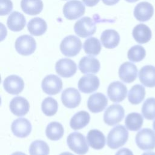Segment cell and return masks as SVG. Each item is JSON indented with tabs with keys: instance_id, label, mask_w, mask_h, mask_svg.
Returning a JSON list of instances; mask_svg holds the SVG:
<instances>
[{
	"instance_id": "cell-1",
	"label": "cell",
	"mask_w": 155,
	"mask_h": 155,
	"mask_svg": "<svg viewBox=\"0 0 155 155\" xmlns=\"http://www.w3.org/2000/svg\"><path fill=\"white\" fill-rule=\"evenodd\" d=\"M128 131L123 125H117L113 128L107 136V143L111 149L121 147L127 142Z\"/></svg>"
},
{
	"instance_id": "cell-2",
	"label": "cell",
	"mask_w": 155,
	"mask_h": 155,
	"mask_svg": "<svg viewBox=\"0 0 155 155\" xmlns=\"http://www.w3.org/2000/svg\"><path fill=\"white\" fill-rule=\"evenodd\" d=\"M67 142L70 149L79 155H84L88 151L89 148L86 139L80 133H70L67 138Z\"/></svg>"
},
{
	"instance_id": "cell-3",
	"label": "cell",
	"mask_w": 155,
	"mask_h": 155,
	"mask_svg": "<svg viewBox=\"0 0 155 155\" xmlns=\"http://www.w3.org/2000/svg\"><path fill=\"white\" fill-rule=\"evenodd\" d=\"M135 141L142 150H153L155 148V132L150 128H143L136 134Z\"/></svg>"
},
{
	"instance_id": "cell-4",
	"label": "cell",
	"mask_w": 155,
	"mask_h": 155,
	"mask_svg": "<svg viewBox=\"0 0 155 155\" xmlns=\"http://www.w3.org/2000/svg\"><path fill=\"white\" fill-rule=\"evenodd\" d=\"M82 43L79 38L74 35H69L62 41L60 50L63 54L68 57L77 55L81 51Z\"/></svg>"
},
{
	"instance_id": "cell-5",
	"label": "cell",
	"mask_w": 155,
	"mask_h": 155,
	"mask_svg": "<svg viewBox=\"0 0 155 155\" xmlns=\"http://www.w3.org/2000/svg\"><path fill=\"white\" fill-rule=\"evenodd\" d=\"M96 21L90 17H83L75 23L74 25V32L79 37H88L96 32Z\"/></svg>"
},
{
	"instance_id": "cell-6",
	"label": "cell",
	"mask_w": 155,
	"mask_h": 155,
	"mask_svg": "<svg viewBox=\"0 0 155 155\" xmlns=\"http://www.w3.org/2000/svg\"><path fill=\"white\" fill-rule=\"evenodd\" d=\"M36 48L35 39L27 35L19 36L15 41V49L21 55L28 56L33 53Z\"/></svg>"
},
{
	"instance_id": "cell-7",
	"label": "cell",
	"mask_w": 155,
	"mask_h": 155,
	"mask_svg": "<svg viewBox=\"0 0 155 155\" xmlns=\"http://www.w3.org/2000/svg\"><path fill=\"white\" fill-rule=\"evenodd\" d=\"M124 115L125 110L122 106L119 104H112L105 110L104 114V121L106 124L113 126L120 122Z\"/></svg>"
},
{
	"instance_id": "cell-8",
	"label": "cell",
	"mask_w": 155,
	"mask_h": 155,
	"mask_svg": "<svg viewBox=\"0 0 155 155\" xmlns=\"http://www.w3.org/2000/svg\"><path fill=\"white\" fill-rule=\"evenodd\" d=\"M84 5L78 0H71L66 2L63 8L64 16L69 20H74L82 16L85 13Z\"/></svg>"
},
{
	"instance_id": "cell-9",
	"label": "cell",
	"mask_w": 155,
	"mask_h": 155,
	"mask_svg": "<svg viewBox=\"0 0 155 155\" xmlns=\"http://www.w3.org/2000/svg\"><path fill=\"white\" fill-rule=\"evenodd\" d=\"M42 90L49 95H55L59 93L62 88L61 79L56 75L49 74L46 76L41 84Z\"/></svg>"
},
{
	"instance_id": "cell-10",
	"label": "cell",
	"mask_w": 155,
	"mask_h": 155,
	"mask_svg": "<svg viewBox=\"0 0 155 155\" xmlns=\"http://www.w3.org/2000/svg\"><path fill=\"white\" fill-rule=\"evenodd\" d=\"M109 99L113 102H120L125 99L127 94V87L120 81L111 82L107 89Z\"/></svg>"
},
{
	"instance_id": "cell-11",
	"label": "cell",
	"mask_w": 155,
	"mask_h": 155,
	"mask_svg": "<svg viewBox=\"0 0 155 155\" xmlns=\"http://www.w3.org/2000/svg\"><path fill=\"white\" fill-rule=\"evenodd\" d=\"M56 72L63 78H70L76 72L77 65L71 59L63 58L56 62L55 65Z\"/></svg>"
},
{
	"instance_id": "cell-12",
	"label": "cell",
	"mask_w": 155,
	"mask_h": 155,
	"mask_svg": "<svg viewBox=\"0 0 155 155\" xmlns=\"http://www.w3.org/2000/svg\"><path fill=\"white\" fill-rule=\"evenodd\" d=\"M61 101L64 105L67 108H74L79 106L81 101V96L77 89L69 87L62 91Z\"/></svg>"
},
{
	"instance_id": "cell-13",
	"label": "cell",
	"mask_w": 155,
	"mask_h": 155,
	"mask_svg": "<svg viewBox=\"0 0 155 155\" xmlns=\"http://www.w3.org/2000/svg\"><path fill=\"white\" fill-rule=\"evenodd\" d=\"M4 90L10 94H18L24 88L23 79L17 75H10L3 82Z\"/></svg>"
},
{
	"instance_id": "cell-14",
	"label": "cell",
	"mask_w": 155,
	"mask_h": 155,
	"mask_svg": "<svg viewBox=\"0 0 155 155\" xmlns=\"http://www.w3.org/2000/svg\"><path fill=\"white\" fill-rule=\"evenodd\" d=\"M31 124L25 118H18L15 120L11 126L13 134L20 138L27 137L31 131Z\"/></svg>"
},
{
	"instance_id": "cell-15",
	"label": "cell",
	"mask_w": 155,
	"mask_h": 155,
	"mask_svg": "<svg viewBox=\"0 0 155 155\" xmlns=\"http://www.w3.org/2000/svg\"><path fill=\"white\" fill-rule=\"evenodd\" d=\"M108 104L107 97L101 93H96L91 94L87 101V107L89 110L94 113L103 111Z\"/></svg>"
},
{
	"instance_id": "cell-16",
	"label": "cell",
	"mask_w": 155,
	"mask_h": 155,
	"mask_svg": "<svg viewBox=\"0 0 155 155\" xmlns=\"http://www.w3.org/2000/svg\"><path fill=\"white\" fill-rule=\"evenodd\" d=\"M99 86L98 77L93 74H87L82 76L79 80V90L84 93H91L95 91Z\"/></svg>"
},
{
	"instance_id": "cell-17",
	"label": "cell",
	"mask_w": 155,
	"mask_h": 155,
	"mask_svg": "<svg viewBox=\"0 0 155 155\" xmlns=\"http://www.w3.org/2000/svg\"><path fill=\"white\" fill-rule=\"evenodd\" d=\"M119 78L125 83H131L137 76V67L133 63L125 62L119 68Z\"/></svg>"
},
{
	"instance_id": "cell-18",
	"label": "cell",
	"mask_w": 155,
	"mask_h": 155,
	"mask_svg": "<svg viewBox=\"0 0 155 155\" xmlns=\"http://www.w3.org/2000/svg\"><path fill=\"white\" fill-rule=\"evenodd\" d=\"M9 107L13 114L17 116H22L28 112L30 104L25 98L21 96H16L12 99Z\"/></svg>"
},
{
	"instance_id": "cell-19",
	"label": "cell",
	"mask_w": 155,
	"mask_h": 155,
	"mask_svg": "<svg viewBox=\"0 0 155 155\" xmlns=\"http://www.w3.org/2000/svg\"><path fill=\"white\" fill-rule=\"evenodd\" d=\"M154 13L153 6L149 2L144 1L136 5L134 10V16L137 21H147L151 18Z\"/></svg>"
},
{
	"instance_id": "cell-20",
	"label": "cell",
	"mask_w": 155,
	"mask_h": 155,
	"mask_svg": "<svg viewBox=\"0 0 155 155\" xmlns=\"http://www.w3.org/2000/svg\"><path fill=\"white\" fill-rule=\"evenodd\" d=\"M100 67V62L98 59L91 56L83 57L79 62V68L81 72L84 74L96 73L99 71Z\"/></svg>"
},
{
	"instance_id": "cell-21",
	"label": "cell",
	"mask_w": 155,
	"mask_h": 155,
	"mask_svg": "<svg viewBox=\"0 0 155 155\" xmlns=\"http://www.w3.org/2000/svg\"><path fill=\"white\" fill-rule=\"evenodd\" d=\"M140 82L145 87L153 88L155 87V67L147 65L142 67L139 73Z\"/></svg>"
},
{
	"instance_id": "cell-22",
	"label": "cell",
	"mask_w": 155,
	"mask_h": 155,
	"mask_svg": "<svg viewBox=\"0 0 155 155\" xmlns=\"http://www.w3.org/2000/svg\"><path fill=\"white\" fill-rule=\"evenodd\" d=\"M101 41L105 48L111 49L115 48L119 44L120 36L116 30L113 29H107L102 33Z\"/></svg>"
},
{
	"instance_id": "cell-23",
	"label": "cell",
	"mask_w": 155,
	"mask_h": 155,
	"mask_svg": "<svg viewBox=\"0 0 155 155\" xmlns=\"http://www.w3.org/2000/svg\"><path fill=\"white\" fill-rule=\"evenodd\" d=\"M133 36L139 44H145L151 38L152 33L150 28L143 24L136 25L133 30Z\"/></svg>"
},
{
	"instance_id": "cell-24",
	"label": "cell",
	"mask_w": 155,
	"mask_h": 155,
	"mask_svg": "<svg viewBox=\"0 0 155 155\" xmlns=\"http://www.w3.org/2000/svg\"><path fill=\"white\" fill-rule=\"evenodd\" d=\"M87 139L89 145L94 150H101L105 145V136L98 130H90L87 134Z\"/></svg>"
},
{
	"instance_id": "cell-25",
	"label": "cell",
	"mask_w": 155,
	"mask_h": 155,
	"mask_svg": "<svg viewBox=\"0 0 155 155\" xmlns=\"http://www.w3.org/2000/svg\"><path fill=\"white\" fill-rule=\"evenodd\" d=\"M7 24L10 30L19 31L24 28L26 20L22 13L18 12H13L8 17Z\"/></svg>"
},
{
	"instance_id": "cell-26",
	"label": "cell",
	"mask_w": 155,
	"mask_h": 155,
	"mask_svg": "<svg viewBox=\"0 0 155 155\" xmlns=\"http://www.w3.org/2000/svg\"><path fill=\"white\" fill-rule=\"evenodd\" d=\"M21 7L25 13L36 15L42 10L43 3L41 0H21Z\"/></svg>"
},
{
	"instance_id": "cell-27",
	"label": "cell",
	"mask_w": 155,
	"mask_h": 155,
	"mask_svg": "<svg viewBox=\"0 0 155 155\" xmlns=\"http://www.w3.org/2000/svg\"><path fill=\"white\" fill-rule=\"evenodd\" d=\"M90 120L88 113L85 111H80L76 113L71 119L70 125L74 130H80L87 126Z\"/></svg>"
},
{
	"instance_id": "cell-28",
	"label": "cell",
	"mask_w": 155,
	"mask_h": 155,
	"mask_svg": "<svg viewBox=\"0 0 155 155\" xmlns=\"http://www.w3.org/2000/svg\"><path fill=\"white\" fill-rule=\"evenodd\" d=\"M27 28L30 34L38 36L45 33L47 28V25L43 19L34 18L28 22Z\"/></svg>"
},
{
	"instance_id": "cell-29",
	"label": "cell",
	"mask_w": 155,
	"mask_h": 155,
	"mask_svg": "<svg viewBox=\"0 0 155 155\" xmlns=\"http://www.w3.org/2000/svg\"><path fill=\"white\" fill-rule=\"evenodd\" d=\"M64 127L58 122H51L48 124L45 130L47 137L51 140H59L64 134Z\"/></svg>"
},
{
	"instance_id": "cell-30",
	"label": "cell",
	"mask_w": 155,
	"mask_h": 155,
	"mask_svg": "<svg viewBox=\"0 0 155 155\" xmlns=\"http://www.w3.org/2000/svg\"><path fill=\"white\" fill-rule=\"evenodd\" d=\"M145 96V89L143 86L136 84L130 90L128 94V101L133 105L140 104Z\"/></svg>"
},
{
	"instance_id": "cell-31",
	"label": "cell",
	"mask_w": 155,
	"mask_h": 155,
	"mask_svg": "<svg viewBox=\"0 0 155 155\" xmlns=\"http://www.w3.org/2000/svg\"><path fill=\"white\" fill-rule=\"evenodd\" d=\"M143 119L142 116L138 113H131L128 114L125 119V124L127 129L136 131L139 130L142 126Z\"/></svg>"
},
{
	"instance_id": "cell-32",
	"label": "cell",
	"mask_w": 155,
	"mask_h": 155,
	"mask_svg": "<svg viewBox=\"0 0 155 155\" xmlns=\"http://www.w3.org/2000/svg\"><path fill=\"white\" fill-rule=\"evenodd\" d=\"M83 48L85 53L92 56H96L101 50V44L97 38L91 37L85 40Z\"/></svg>"
},
{
	"instance_id": "cell-33",
	"label": "cell",
	"mask_w": 155,
	"mask_h": 155,
	"mask_svg": "<svg viewBox=\"0 0 155 155\" xmlns=\"http://www.w3.org/2000/svg\"><path fill=\"white\" fill-rule=\"evenodd\" d=\"M50 148L47 143L42 140L33 141L29 148L30 155H48Z\"/></svg>"
},
{
	"instance_id": "cell-34",
	"label": "cell",
	"mask_w": 155,
	"mask_h": 155,
	"mask_svg": "<svg viewBox=\"0 0 155 155\" xmlns=\"http://www.w3.org/2000/svg\"><path fill=\"white\" fill-rule=\"evenodd\" d=\"M58 104L57 101L51 97L45 98L41 104V109L44 114L47 116H52L58 111Z\"/></svg>"
},
{
	"instance_id": "cell-35",
	"label": "cell",
	"mask_w": 155,
	"mask_h": 155,
	"mask_svg": "<svg viewBox=\"0 0 155 155\" xmlns=\"http://www.w3.org/2000/svg\"><path fill=\"white\" fill-rule=\"evenodd\" d=\"M146 56L145 48L139 45H136L131 47L128 51L127 56L130 61L138 62L142 61Z\"/></svg>"
},
{
	"instance_id": "cell-36",
	"label": "cell",
	"mask_w": 155,
	"mask_h": 155,
	"mask_svg": "<svg viewBox=\"0 0 155 155\" xmlns=\"http://www.w3.org/2000/svg\"><path fill=\"white\" fill-rule=\"evenodd\" d=\"M142 113L148 120L155 119V98L149 97L143 102L142 107Z\"/></svg>"
},
{
	"instance_id": "cell-37",
	"label": "cell",
	"mask_w": 155,
	"mask_h": 155,
	"mask_svg": "<svg viewBox=\"0 0 155 155\" xmlns=\"http://www.w3.org/2000/svg\"><path fill=\"white\" fill-rule=\"evenodd\" d=\"M13 8V3L10 0H1V15L10 13Z\"/></svg>"
},
{
	"instance_id": "cell-38",
	"label": "cell",
	"mask_w": 155,
	"mask_h": 155,
	"mask_svg": "<svg viewBox=\"0 0 155 155\" xmlns=\"http://www.w3.org/2000/svg\"><path fill=\"white\" fill-rule=\"evenodd\" d=\"M115 155H133V153L130 149L122 148L119 150Z\"/></svg>"
},
{
	"instance_id": "cell-39",
	"label": "cell",
	"mask_w": 155,
	"mask_h": 155,
	"mask_svg": "<svg viewBox=\"0 0 155 155\" xmlns=\"http://www.w3.org/2000/svg\"><path fill=\"white\" fill-rule=\"evenodd\" d=\"M83 2L88 7H93L96 5L99 0H82Z\"/></svg>"
},
{
	"instance_id": "cell-40",
	"label": "cell",
	"mask_w": 155,
	"mask_h": 155,
	"mask_svg": "<svg viewBox=\"0 0 155 155\" xmlns=\"http://www.w3.org/2000/svg\"><path fill=\"white\" fill-rule=\"evenodd\" d=\"M103 3L107 5H113L117 4L119 0H102Z\"/></svg>"
},
{
	"instance_id": "cell-41",
	"label": "cell",
	"mask_w": 155,
	"mask_h": 155,
	"mask_svg": "<svg viewBox=\"0 0 155 155\" xmlns=\"http://www.w3.org/2000/svg\"><path fill=\"white\" fill-rule=\"evenodd\" d=\"M142 155H155V152L153 151H147L143 153Z\"/></svg>"
},
{
	"instance_id": "cell-42",
	"label": "cell",
	"mask_w": 155,
	"mask_h": 155,
	"mask_svg": "<svg viewBox=\"0 0 155 155\" xmlns=\"http://www.w3.org/2000/svg\"><path fill=\"white\" fill-rule=\"evenodd\" d=\"M11 155H27V154H25L24 153H22V152L17 151V152H15V153H12Z\"/></svg>"
},
{
	"instance_id": "cell-43",
	"label": "cell",
	"mask_w": 155,
	"mask_h": 155,
	"mask_svg": "<svg viewBox=\"0 0 155 155\" xmlns=\"http://www.w3.org/2000/svg\"><path fill=\"white\" fill-rule=\"evenodd\" d=\"M59 155H74V154H73L72 153H70L69 152H64V153H61Z\"/></svg>"
},
{
	"instance_id": "cell-44",
	"label": "cell",
	"mask_w": 155,
	"mask_h": 155,
	"mask_svg": "<svg viewBox=\"0 0 155 155\" xmlns=\"http://www.w3.org/2000/svg\"><path fill=\"white\" fill-rule=\"evenodd\" d=\"M126 1H127V2H136V1H137L138 0H125Z\"/></svg>"
},
{
	"instance_id": "cell-45",
	"label": "cell",
	"mask_w": 155,
	"mask_h": 155,
	"mask_svg": "<svg viewBox=\"0 0 155 155\" xmlns=\"http://www.w3.org/2000/svg\"><path fill=\"white\" fill-rule=\"evenodd\" d=\"M153 129H154V130L155 131V120H154V122H153Z\"/></svg>"
}]
</instances>
